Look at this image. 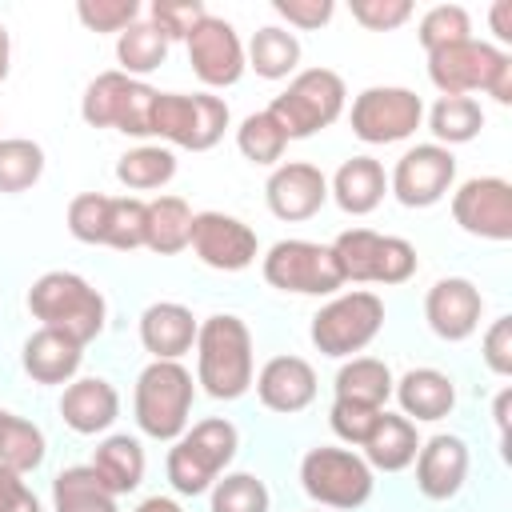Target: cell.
<instances>
[{
    "mask_svg": "<svg viewBox=\"0 0 512 512\" xmlns=\"http://www.w3.org/2000/svg\"><path fill=\"white\" fill-rule=\"evenodd\" d=\"M428 128L440 140V148L444 144H468L484 128V108L472 96H440L436 108L428 112Z\"/></svg>",
    "mask_w": 512,
    "mask_h": 512,
    "instance_id": "cell-36",
    "label": "cell"
},
{
    "mask_svg": "<svg viewBox=\"0 0 512 512\" xmlns=\"http://www.w3.org/2000/svg\"><path fill=\"white\" fill-rule=\"evenodd\" d=\"M412 16V0H352V20L368 32H392Z\"/></svg>",
    "mask_w": 512,
    "mask_h": 512,
    "instance_id": "cell-46",
    "label": "cell"
},
{
    "mask_svg": "<svg viewBox=\"0 0 512 512\" xmlns=\"http://www.w3.org/2000/svg\"><path fill=\"white\" fill-rule=\"evenodd\" d=\"M196 380L216 400H236L252 388V332L240 316L216 312L196 332Z\"/></svg>",
    "mask_w": 512,
    "mask_h": 512,
    "instance_id": "cell-1",
    "label": "cell"
},
{
    "mask_svg": "<svg viewBox=\"0 0 512 512\" xmlns=\"http://www.w3.org/2000/svg\"><path fill=\"white\" fill-rule=\"evenodd\" d=\"M208 16V8L200 0H156L152 4V24L172 40H188V32Z\"/></svg>",
    "mask_w": 512,
    "mask_h": 512,
    "instance_id": "cell-44",
    "label": "cell"
},
{
    "mask_svg": "<svg viewBox=\"0 0 512 512\" xmlns=\"http://www.w3.org/2000/svg\"><path fill=\"white\" fill-rule=\"evenodd\" d=\"M228 128V104L208 92H160L156 112H152V136L188 148V152H208Z\"/></svg>",
    "mask_w": 512,
    "mask_h": 512,
    "instance_id": "cell-10",
    "label": "cell"
},
{
    "mask_svg": "<svg viewBox=\"0 0 512 512\" xmlns=\"http://www.w3.org/2000/svg\"><path fill=\"white\" fill-rule=\"evenodd\" d=\"M0 416H4V408H0Z\"/></svg>",
    "mask_w": 512,
    "mask_h": 512,
    "instance_id": "cell-54",
    "label": "cell"
},
{
    "mask_svg": "<svg viewBox=\"0 0 512 512\" xmlns=\"http://www.w3.org/2000/svg\"><path fill=\"white\" fill-rule=\"evenodd\" d=\"M188 64L192 72L208 84V88H228L240 80L244 72V44L236 36V28L224 16H204L192 32H188Z\"/></svg>",
    "mask_w": 512,
    "mask_h": 512,
    "instance_id": "cell-16",
    "label": "cell"
},
{
    "mask_svg": "<svg viewBox=\"0 0 512 512\" xmlns=\"http://www.w3.org/2000/svg\"><path fill=\"white\" fill-rule=\"evenodd\" d=\"M244 64L256 68V76H264V80H284V76L296 72V64H300V40H296L288 28L268 24V28H260V32L248 40Z\"/></svg>",
    "mask_w": 512,
    "mask_h": 512,
    "instance_id": "cell-32",
    "label": "cell"
},
{
    "mask_svg": "<svg viewBox=\"0 0 512 512\" xmlns=\"http://www.w3.org/2000/svg\"><path fill=\"white\" fill-rule=\"evenodd\" d=\"M480 312H484V296L472 280L464 276H444L428 288L424 296V316H428V328L440 336V340H468L476 328H480Z\"/></svg>",
    "mask_w": 512,
    "mask_h": 512,
    "instance_id": "cell-18",
    "label": "cell"
},
{
    "mask_svg": "<svg viewBox=\"0 0 512 512\" xmlns=\"http://www.w3.org/2000/svg\"><path fill=\"white\" fill-rule=\"evenodd\" d=\"M380 328H384V300L360 288V292L332 296L312 316L308 336L324 356H352V352H364Z\"/></svg>",
    "mask_w": 512,
    "mask_h": 512,
    "instance_id": "cell-9",
    "label": "cell"
},
{
    "mask_svg": "<svg viewBox=\"0 0 512 512\" xmlns=\"http://www.w3.org/2000/svg\"><path fill=\"white\" fill-rule=\"evenodd\" d=\"M364 448V460L368 468H380V472H400L416 460L420 452V436H416V424L408 416H396V412H380L376 428L368 432V440L360 444Z\"/></svg>",
    "mask_w": 512,
    "mask_h": 512,
    "instance_id": "cell-27",
    "label": "cell"
},
{
    "mask_svg": "<svg viewBox=\"0 0 512 512\" xmlns=\"http://www.w3.org/2000/svg\"><path fill=\"white\" fill-rule=\"evenodd\" d=\"M212 512H268V488L252 472H228L212 488Z\"/></svg>",
    "mask_w": 512,
    "mask_h": 512,
    "instance_id": "cell-41",
    "label": "cell"
},
{
    "mask_svg": "<svg viewBox=\"0 0 512 512\" xmlns=\"http://www.w3.org/2000/svg\"><path fill=\"white\" fill-rule=\"evenodd\" d=\"M380 412H384V408H364V404H352V400H332L328 424H332V432H336L344 444H364L368 432L376 428Z\"/></svg>",
    "mask_w": 512,
    "mask_h": 512,
    "instance_id": "cell-45",
    "label": "cell"
},
{
    "mask_svg": "<svg viewBox=\"0 0 512 512\" xmlns=\"http://www.w3.org/2000/svg\"><path fill=\"white\" fill-rule=\"evenodd\" d=\"M344 80L332 72V68H308V72H296L288 80V88L264 108L280 132L288 140H304L328 124H336V116L344 112Z\"/></svg>",
    "mask_w": 512,
    "mask_h": 512,
    "instance_id": "cell-5",
    "label": "cell"
},
{
    "mask_svg": "<svg viewBox=\"0 0 512 512\" xmlns=\"http://www.w3.org/2000/svg\"><path fill=\"white\" fill-rule=\"evenodd\" d=\"M192 396H196L192 372L180 360H152L136 376V396H132L140 432L152 440H180L188 432Z\"/></svg>",
    "mask_w": 512,
    "mask_h": 512,
    "instance_id": "cell-4",
    "label": "cell"
},
{
    "mask_svg": "<svg viewBox=\"0 0 512 512\" xmlns=\"http://www.w3.org/2000/svg\"><path fill=\"white\" fill-rule=\"evenodd\" d=\"M420 44L424 52H440L448 44H460V40H472V20L460 4H436L420 16Z\"/></svg>",
    "mask_w": 512,
    "mask_h": 512,
    "instance_id": "cell-40",
    "label": "cell"
},
{
    "mask_svg": "<svg viewBox=\"0 0 512 512\" xmlns=\"http://www.w3.org/2000/svg\"><path fill=\"white\" fill-rule=\"evenodd\" d=\"M508 404H512V392L504 388V392L496 396V428H500V436L508 432Z\"/></svg>",
    "mask_w": 512,
    "mask_h": 512,
    "instance_id": "cell-52",
    "label": "cell"
},
{
    "mask_svg": "<svg viewBox=\"0 0 512 512\" xmlns=\"http://www.w3.org/2000/svg\"><path fill=\"white\" fill-rule=\"evenodd\" d=\"M352 132L364 144H396L408 140L420 120H424V104L412 88H392V84H376L364 88L352 100Z\"/></svg>",
    "mask_w": 512,
    "mask_h": 512,
    "instance_id": "cell-13",
    "label": "cell"
},
{
    "mask_svg": "<svg viewBox=\"0 0 512 512\" xmlns=\"http://www.w3.org/2000/svg\"><path fill=\"white\" fill-rule=\"evenodd\" d=\"M264 200L272 208V216L280 220H308L324 208L328 200V180L316 164L308 160H288V164H276L268 184H264Z\"/></svg>",
    "mask_w": 512,
    "mask_h": 512,
    "instance_id": "cell-19",
    "label": "cell"
},
{
    "mask_svg": "<svg viewBox=\"0 0 512 512\" xmlns=\"http://www.w3.org/2000/svg\"><path fill=\"white\" fill-rule=\"evenodd\" d=\"M172 176H176V156L172 148H160V144H140L116 160V180L132 192L164 188Z\"/></svg>",
    "mask_w": 512,
    "mask_h": 512,
    "instance_id": "cell-34",
    "label": "cell"
},
{
    "mask_svg": "<svg viewBox=\"0 0 512 512\" xmlns=\"http://www.w3.org/2000/svg\"><path fill=\"white\" fill-rule=\"evenodd\" d=\"M88 468L100 476V484L112 496H124V492L140 488V480H144V448L136 436H108L96 444Z\"/></svg>",
    "mask_w": 512,
    "mask_h": 512,
    "instance_id": "cell-28",
    "label": "cell"
},
{
    "mask_svg": "<svg viewBox=\"0 0 512 512\" xmlns=\"http://www.w3.org/2000/svg\"><path fill=\"white\" fill-rule=\"evenodd\" d=\"M28 312L40 320V328L64 332L76 344H88L104 332V296L76 272H44L28 288Z\"/></svg>",
    "mask_w": 512,
    "mask_h": 512,
    "instance_id": "cell-2",
    "label": "cell"
},
{
    "mask_svg": "<svg viewBox=\"0 0 512 512\" xmlns=\"http://www.w3.org/2000/svg\"><path fill=\"white\" fill-rule=\"evenodd\" d=\"M108 200L104 192H80L68 204V232L80 244H104V228H108Z\"/></svg>",
    "mask_w": 512,
    "mask_h": 512,
    "instance_id": "cell-42",
    "label": "cell"
},
{
    "mask_svg": "<svg viewBox=\"0 0 512 512\" xmlns=\"http://www.w3.org/2000/svg\"><path fill=\"white\" fill-rule=\"evenodd\" d=\"M452 216L468 236L512 240V184L500 176H472L452 192Z\"/></svg>",
    "mask_w": 512,
    "mask_h": 512,
    "instance_id": "cell-14",
    "label": "cell"
},
{
    "mask_svg": "<svg viewBox=\"0 0 512 512\" xmlns=\"http://www.w3.org/2000/svg\"><path fill=\"white\" fill-rule=\"evenodd\" d=\"M456 180V156L452 148L440 144H416L408 148L396 168H392V192L404 208H432L436 200H444V192Z\"/></svg>",
    "mask_w": 512,
    "mask_h": 512,
    "instance_id": "cell-15",
    "label": "cell"
},
{
    "mask_svg": "<svg viewBox=\"0 0 512 512\" xmlns=\"http://www.w3.org/2000/svg\"><path fill=\"white\" fill-rule=\"evenodd\" d=\"M44 172V148L28 136H0V192H28Z\"/></svg>",
    "mask_w": 512,
    "mask_h": 512,
    "instance_id": "cell-37",
    "label": "cell"
},
{
    "mask_svg": "<svg viewBox=\"0 0 512 512\" xmlns=\"http://www.w3.org/2000/svg\"><path fill=\"white\" fill-rule=\"evenodd\" d=\"M300 484L304 492L324 504V508H340V512H352L360 508L368 496H372V468L364 456L348 452V448H312L304 460H300Z\"/></svg>",
    "mask_w": 512,
    "mask_h": 512,
    "instance_id": "cell-11",
    "label": "cell"
},
{
    "mask_svg": "<svg viewBox=\"0 0 512 512\" xmlns=\"http://www.w3.org/2000/svg\"><path fill=\"white\" fill-rule=\"evenodd\" d=\"M428 76L444 96L488 92L496 104H512V56L484 40H460L428 52Z\"/></svg>",
    "mask_w": 512,
    "mask_h": 512,
    "instance_id": "cell-3",
    "label": "cell"
},
{
    "mask_svg": "<svg viewBox=\"0 0 512 512\" xmlns=\"http://www.w3.org/2000/svg\"><path fill=\"white\" fill-rule=\"evenodd\" d=\"M52 512H120V508L88 464H72L52 480Z\"/></svg>",
    "mask_w": 512,
    "mask_h": 512,
    "instance_id": "cell-30",
    "label": "cell"
},
{
    "mask_svg": "<svg viewBox=\"0 0 512 512\" xmlns=\"http://www.w3.org/2000/svg\"><path fill=\"white\" fill-rule=\"evenodd\" d=\"M392 372L384 360L376 356H352L340 372H336V400H352L364 408H384V400L392 396Z\"/></svg>",
    "mask_w": 512,
    "mask_h": 512,
    "instance_id": "cell-31",
    "label": "cell"
},
{
    "mask_svg": "<svg viewBox=\"0 0 512 512\" xmlns=\"http://www.w3.org/2000/svg\"><path fill=\"white\" fill-rule=\"evenodd\" d=\"M76 16L88 32H124L128 24H136L140 4L136 0H80Z\"/></svg>",
    "mask_w": 512,
    "mask_h": 512,
    "instance_id": "cell-43",
    "label": "cell"
},
{
    "mask_svg": "<svg viewBox=\"0 0 512 512\" xmlns=\"http://www.w3.org/2000/svg\"><path fill=\"white\" fill-rule=\"evenodd\" d=\"M236 444H240V436H236V428L228 420H200L192 432H184L172 444L168 464H164L168 468V484L180 496H200L232 464Z\"/></svg>",
    "mask_w": 512,
    "mask_h": 512,
    "instance_id": "cell-7",
    "label": "cell"
},
{
    "mask_svg": "<svg viewBox=\"0 0 512 512\" xmlns=\"http://www.w3.org/2000/svg\"><path fill=\"white\" fill-rule=\"evenodd\" d=\"M144 224H148V204L136 196H112L108 200V228H104V244L132 252L144 248Z\"/></svg>",
    "mask_w": 512,
    "mask_h": 512,
    "instance_id": "cell-39",
    "label": "cell"
},
{
    "mask_svg": "<svg viewBox=\"0 0 512 512\" xmlns=\"http://www.w3.org/2000/svg\"><path fill=\"white\" fill-rule=\"evenodd\" d=\"M136 512H184V508H180L172 496H148V500H144Z\"/></svg>",
    "mask_w": 512,
    "mask_h": 512,
    "instance_id": "cell-51",
    "label": "cell"
},
{
    "mask_svg": "<svg viewBox=\"0 0 512 512\" xmlns=\"http://www.w3.org/2000/svg\"><path fill=\"white\" fill-rule=\"evenodd\" d=\"M164 56H168V36H164L152 20H136V24H128V28L120 32V40H116L120 72L132 76V80L144 76V72H152V68H160Z\"/></svg>",
    "mask_w": 512,
    "mask_h": 512,
    "instance_id": "cell-33",
    "label": "cell"
},
{
    "mask_svg": "<svg viewBox=\"0 0 512 512\" xmlns=\"http://www.w3.org/2000/svg\"><path fill=\"white\" fill-rule=\"evenodd\" d=\"M60 416L72 432L80 436H96L104 428H112V420L120 416V396L104 376H84L72 380L60 396Z\"/></svg>",
    "mask_w": 512,
    "mask_h": 512,
    "instance_id": "cell-23",
    "label": "cell"
},
{
    "mask_svg": "<svg viewBox=\"0 0 512 512\" xmlns=\"http://www.w3.org/2000/svg\"><path fill=\"white\" fill-rule=\"evenodd\" d=\"M464 476H468V444L460 436L440 432L428 444H420V452H416V488L428 500L456 496Z\"/></svg>",
    "mask_w": 512,
    "mask_h": 512,
    "instance_id": "cell-21",
    "label": "cell"
},
{
    "mask_svg": "<svg viewBox=\"0 0 512 512\" xmlns=\"http://www.w3.org/2000/svg\"><path fill=\"white\" fill-rule=\"evenodd\" d=\"M492 32L508 44L512 40V0H496L492 4Z\"/></svg>",
    "mask_w": 512,
    "mask_h": 512,
    "instance_id": "cell-50",
    "label": "cell"
},
{
    "mask_svg": "<svg viewBox=\"0 0 512 512\" xmlns=\"http://www.w3.org/2000/svg\"><path fill=\"white\" fill-rule=\"evenodd\" d=\"M484 364L496 372V376H512V316H500L488 324L484 332Z\"/></svg>",
    "mask_w": 512,
    "mask_h": 512,
    "instance_id": "cell-47",
    "label": "cell"
},
{
    "mask_svg": "<svg viewBox=\"0 0 512 512\" xmlns=\"http://www.w3.org/2000/svg\"><path fill=\"white\" fill-rule=\"evenodd\" d=\"M196 316L192 308L176 304V300H160L148 304L140 316V344L152 352V360H180L184 352L196 348Z\"/></svg>",
    "mask_w": 512,
    "mask_h": 512,
    "instance_id": "cell-22",
    "label": "cell"
},
{
    "mask_svg": "<svg viewBox=\"0 0 512 512\" xmlns=\"http://www.w3.org/2000/svg\"><path fill=\"white\" fill-rule=\"evenodd\" d=\"M408 420H444L456 404V388L440 368H412L392 384Z\"/></svg>",
    "mask_w": 512,
    "mask_h": 512,
    "instance_id": "cell-26",
    "label": "cell"
},
{
    "mask_svg": "<svg viewBox=\"0 0 512 512\" xmlns=\"http://www.w3.org/2000/svg\"><path fill=\"white\" fill-rule=\"evenodd\" d=\"M264 280L296 296H332L344 288L332 248L312 240H276L264 256Z\"/></svg>",
    "mask_w": 512,
    "mask_h": 512,
    "instance_id": "cell-12",
    "label": "cell"
},
{
    "mask_svg": "<svg viewBox=\"0 0 512 512\" xmlns=\"http://www.w3.org/2000/svg\"><path fill=\"white\" fill-rule=\"evenodd\" d=\"M328 192L336 196V204H340L348 216H368L372 208H380V200H384V192H388V176H384L380 160H372V156H352V160H344V164L336 168Z\"/></svg>",
    "mask_w": 512,
    "mask_h": 512,
    "instance_id": "cell-25",
    "label": "cell"
},
{
    "mask_svg": "<svg viewBox=\"0 0 512 512\" xmlns=\"http://www.w3.org/2000/svg\"><path fill=\"white\" fill-rule=\"evenodd\" d=\"M256 396L264 408L292 416L316 400V372L304 356H272L256 372Z\"/></svg>",
    "mask_w": 512,
    "mask_h": 512,
    "instance_id": "cell-20",
    "label": "cell"
},
{
    "mask_svg": "<svg viewBox=\"0 0 512 512\" xmlns=\"http://www.w3.org/2000/svg\"><path fill=\"white\" fill-rule=\"evenodd\" d=\"M188 244L208 268L220 272H240L256 260V232L228 212H196Z\"/></svg>",
    "mask_w": 512,
    "mask_h": 512,
    "instance_id": "cell-17",
    "label": "cell"
},
{
    "mask_svg": "<svg viewBox=\"0 0 512 512\" xmlns=\"http://www.w3.org/2000/svg\"><path fill=\"white\" fill-rule=\"evenodd\" d=\"M236 148L252 164H276L284 156V148H288V136L280 132V124L268 112H252L236 128Z\"/></svg>",
    "mask_w": 512,
    "mask_h": 512,
    "instance_id": "cell-38",
    "label": "cell"
},
{
    "mask_svg": "<svg viewBox=\"0 0 512 512\" xmlns=\"http://www.w3.org/2000/svg\"><path fill=\"white\" fill-rule=\"evenodd\" d=\"M344 284H404L416 272V248L404 236H380L372 228H348L332 244Z\"/></svg>",
    "mask_w": 512,
    "mask_h": 512,
    "instance_id": "cell-6",
    "label": "cell"
},
{
    "mask_svg": "<svg viewBox=\"0 0 512 512\" xmlns=\"http://www.w3.org/2000/svg\"><path fill=\"white\" fill-rule=\"evenodd\" d=\"M192 208L180 196H156L148 200V224H144V248L160 256H176L192 240Z\"/></svg>",
    "mask_w": 512,
    "mask_h": 512,
    "instance_id": "cell-29",
    "label": "cell"
},
{
    "mask_svg": "<svg viewBox=\"0 0 512 512\" xmlns=\"http://www.w3.org/2000/svg\"><path fill=\"white\" fill-rule=\"evenodd\" d=\"M156 88L144 80H132L124 72H100L80 100V116L92 128H116L124 136H152V112H156Z\"/></svg>",
    "mask_w": 512,
    "mask_h": 512,
    "instance_id": "cell-8",
    "label": "cell"
},
{
    "mask_svg": "<svg viewBox=\"0 0 512 512\" xmlns=\"http://www.w3.org/2000/svg\"><path fill=\"white\" fill-rule=\"evenodd\" d=\"M272 8L292 28H320L332 20V0H272Z\"/></svg>",
    "mask_w": 512,
    "mask_h": 512,
    "instance_id": "cell-48",
    "label": "cell"
},
{
    "mask_svg": "<svg viewBox=\"0 0 512 512\" xmlns=\"http://www.w3.org/2000/svg\"><path fill=\"white\" fill-rule=\"evenodd\" d=\"M40 460H44V432L32 420L4 408V416H0V468H12L24 476V472L40 468Z\"/></svg>",
    "mask_w": 512,
    "mask_h": 512,
    "instance_id": "cell-35",
    "label": "cell"
},
{
    "mask_svg": "<svg viewBox=\"0 0 512 512\" xmlns=\"http://www.w3.org/2000/svg\"><path fill=\"white\" fill-rule=\"evenodd\" d=\"M20 360H24V372L36 384H72V376H76V368L84 360V344H76L64 332L36 328L24 340V356Z\"/></svg>",
    "mask_w": 512,
    "mask_h": 512,
    "instance_id": "cell-24",
    "label": "cell"
},
{
    "mask_svg": "<svg viewBox=\"0 0 512 512\" xmlns=\"http://www.w3.org/2000/svg\"><path fill=\"white\" fill-rule=\"evenodd\" d=\"M8 64H12V40H8V28L0 24V80L8 76Z\"/></svg>",
    "mask_w": 512,
    "mask_h": 512,
    "instance_id": "cell-53",
    "label": "cell"
},
{
    "mask_svg": "<svg viewBox=\"0 0 512 512\" xmlns=\"http://www.w3.org/2000/svg\"><path fill=\"white\" fill-rule=\"evenodd\" d=\"M0 512H40V500L12 468H0Z\"/></svg>",
    "mask_w": 512,
    "mask_h": 512,
    "instance_id": "cell-49",
    "label": "cell"
}]
</instances>
